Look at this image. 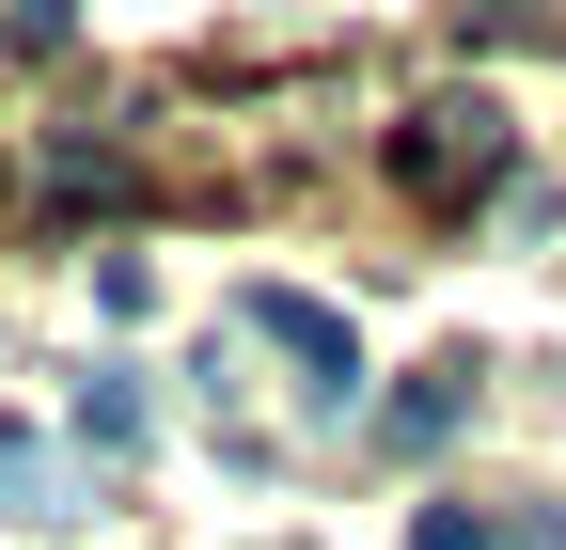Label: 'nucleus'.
<instances>
[{"label":"nucleus","mask_w":566,"mask_h":550,"mask_svg":"<svg viewBox=\"0 0 566 550\" xmlns=\"http://www.w3.org/2000/svg\"><path fill=\"white\" fill-rule=\"evenodd\" d=\"M457 425H472V393H457V378H424V393H394V409H378V441H394V456H441Z\"/></svg>","instance_id":"7ed1b4c3"},{"label":"nucleus","mask_w":566,"mask_h":550,"mask_svg":"<svg viewBox=\"0 0 566 550\" xmlns=\"http://www.w3.org/2000/svg\"><path fill=\"white\" fill-rule=\"evenodd\" d=\"M252 330L300 362V393H315V409H346V378H363V362H346V315H331V299H283V284H268V299H252Z\"/></svg>","instance_id":"f03ea898"},{"label":"nucleus","mask_w":566,"mask_h":550,"mask_svg":"<svg viewBox=\"0 0 566 550\" xmlns=\"http://www.w3.org/2000/svg\"><path fill=\"white\" fill-rule=\"evenodd\" d=\"M394 173H409L424 204H457V189H488V173H504V110H488V95H441V110H424L409 142H394Z\"/></svg>","instance_id":"f257e3e1"},{"label":"nucleus","mask_w":566,"mask_h":550,"mask_svg":"<svg viewBox=\"0 0 566 550\" xmlns=\"http://www.w3.org/2000/svg\"><path fill=\"white\" fill-rule=\"evenodd\" d=\"M488 550H566V504H504V519H488Z\"/></svg>","instance_id":"39448f33"},{"label":"nucleus","mask_w":566,"mask_h":550,"mask_svg":"<svg viewBox=\"0 0 566 550\" xmlns=\"http://www.w3.org/2000/svg\"><path fill=\"white\" fill-rule=\"evenodd\" d=\"M409 550H488V519H472V504H424V519H409Z\"/></svg>","instance_id":"423d86ee"},{"label":"nucleus","mask_w":566,"mask_h":550,"mask_svg":"<svg viewBox=\"0 0 566 550\" xmlns=\"http://www.w3.org/2000/svg\"><path fill=\"white\" fill-rule=\"evenodd\" d=\"M0 519H63V456L32 425H0Z\"/></svg>","instance_id":"20e7f679"}]
</instances>
